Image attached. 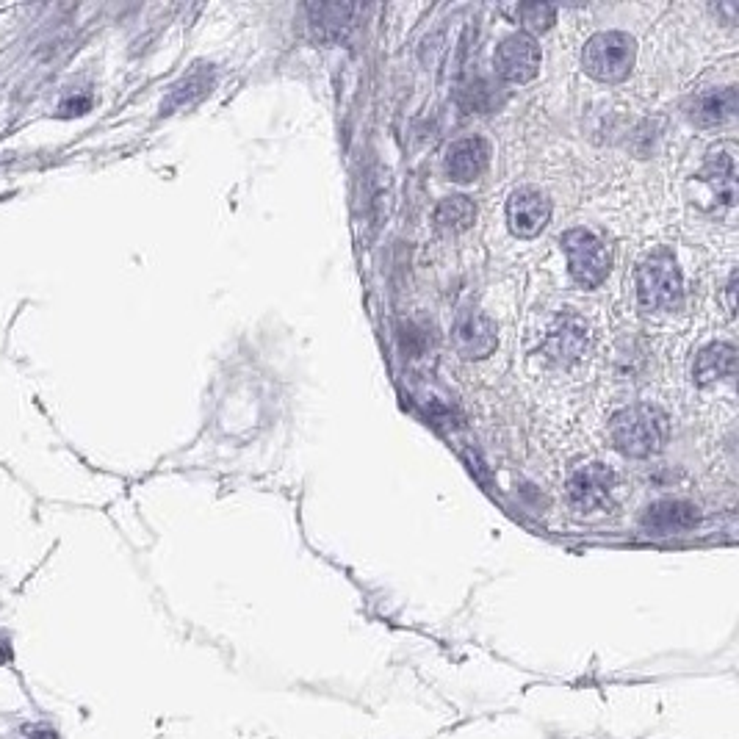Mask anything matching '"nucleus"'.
<instances>
[{"label":"nucleus","mask_w":739,"mask_h":739,"mask_svg":"<svg viewBox=\"0 0 739 739\" xmlns=\"http://www.w3.org/2000/svg\"><path fill=\"white\" fill-rule=\"evenodd\" d=\"M668 435V416L654 405L623 407L609 421V441L626 457H651V454L662 452Z\"/></svg>","instance_id":"nucleus-1"},{"label":"nucleus","mask_w":739,"mask_h":739,"mask_svg":"<svg viewBox=\"0 0 739 739\" xmlns=\"http://www.w3.org/2000/svg\"><path fill=\"white\" fill-rule=\"evenodd\" d=\"M637 59V45L629 34L623 31H601L590 36L582 53V64L590 78L601 84H618L634 67Z\"/></svg>","instance_id":"nucleus-2"},{"label":"nucleus","mask_w":739,"mask_h":739,"mask_svg":"<svg viewBox=\"0 0 739 739\" xmlns=\"http://www.w3.org/2000/svg\"><path fill=\"white\" fill-rule=\"evenodd\" d=\"M679 263L670 250H656L637 266V297L648 310H673L681 302Z\"/></svg>","instance_id":"nucleus-3"},{"label":"nucleus","mask_w":739,"mask_h":739,"mask_svg":"<svg viewBox=\"0 0 739 739\" xmlns=\"http://www.w3.org/2000/svg\"><path fill=\"white\" fill-rule=\"evenodd\" d=\"M562 250L568 255V272L582 288H598L609 275V252L604 241L585 227L562 233Z\"/></svg>","instance_id":"nucleus-4"},{"label":"nucleus","mask_w":739,"mask_h":739,"mask_svg":"<svg viewBox=\"0 0 739 739\" xmlns=\"http://www.w3.org/2000/svg\"><path fill=\"white\" fill-rule=\"evenodd\" d=\"M612 490H615V474L601 463L582 465L568 479V501L579 513H598L609 507Z\"/></svg>","instance_id":"nucleus-5"},{"label":"nucleus","mask_w":739,"mask_h":739,"mask_svg":"<svg viewBox=\"0 0 739 739\" xmlns=\"http://www.w3.org/2000/svg\"><path fill=\"white\" fill-rule=\"evenodd\" d=\"M493 67L510 84H529L540 72V45L535 42V36H507L493 56Z\"/></svg>","instance_id":"nucleus-6"},{"label":"nucleus","mask_w":739,"mask_h":739,"mask_svg":"<svg viewBox=\"0 0 739 739\" xmlns=\"http://www.w3.org/2000/svg\"><path fill=\"white\" fill-rule=\"evenodd\" d=\"M551 200L535 186H521L507 200V222L518 239H535L549 225Z\"/></svg>","instance_id":"nucleus-7"},{"label":"nucleus","mask_w":739,"mask_h":739,"mask_svg":"<svg viewBox=\"0 0 739 739\" xmlns=\"http://www.w3.org/2000/svg\"><path fill=\"white\" fill-rule=\"evenodd\" d=\"M490 161V144L482 136H468V139H457V142L446 150V172L449 178L457 183H471L477 180Z\"/></svg>","instance_id":"nucleus-8"},{"label":"nucleus","mask_w":739,"mask_h":739,"mask_svg":"<svg viewBox=\"0 0 739 739\" xmlns=\"http://www.w3.org/2000/svg\"><path fill=\"white\" fill-rule=\"evenodd\" d=\"M454 346L463 358H488L496 349V327L479 313H463L454 324Z\"/></svg>","instance_id":"nucleus-9"},{"label":"nucleus","mask_w":739,"mask_h":739,"mask_svg":"<svg viewBox=\"0 0 739 739\" xmlns=\"http://www.w3.org/2000/svg\"><path fill=\"white\" fill-rule=\"evenodd\" d=\"M734 114H737V89L734 86L712 89V92L698 97L692 106V120L704 128H715V125L734 120Z\"/></svg>","instance_id":"nucleus-10"},{"label":"nucleus","mask_w":739,"mask_h":739,"mask_svg":"<svg viewBox=\"0 0 739 739\" xmlns=\"http://www.w3.org/2000/svg\"><path fill=\"white\" fill-rule=\"evenodd\" d=\"M645 526H651L656 532H681V529H690L698 521V510L679 499H665L656 501L654 507H648L645 513Z\"/></svg>","instance_id":"nucleus-11"},{"label":"nucleus","mask_w":739,"mask_h":739,"mask_svg":"<svg viewBox=\"0 0 739 739\" xmlns=\"http://www.w3.org/2000/svg\"><path fill=\"white\" fill-rule=\"evenodd\" d=\"M737 371V349L731 344H712L695 360V380L701 385L731 380Z\"/></svg>","instance_id":"nucleus-12"},{"label":"nucleus","mask_w":739,"mask_h":739,"mask_svg":"<svg viewBox=\"0 0 739 739\" xmlns=\"http://www.w3.org/2000/svg\"><path fill=\"white\" fill-rule=\"evenodd\" d=\"M549 358L557 360V363H571V360L582 358V349H585V324L579 319H562L554 330L549 333Z\"/></svg>","instance_id":"nucleus-13"},{"label":"nucleus","mask_w":739,"mask_h":739,"mask_svg":"<svg viewBox=\"0 0 739 739\" xmlns=\"http://www.w3.org/2000/svg\"><path fill=\"white\" fill-rule=\"evenodd\" d=\"M211 81H214V70H211V67H205V64H200L197 70L189 72V75H186V78H183V81L172 89V95H169L167 103H164V114H172L175 108L191 106L194 100H200V97L208 92Z\"/></svg>","instance_id":"nucleus-14"},{"label":"nucleus","mask_w":739,"mask_h":739,"mask_svg":"<svg viewBox=\"0 0 739 739\" xmlns=\"http://www.w3.org/2000/svg\"><path fill=\"white\" fill-rule=\"evenodd\" d=\"M474 216H477V208L474 203L457 194V197H446L438 211H435V222L443 227V230H452V233H463L468 227L474 225Z\"/></svg>","instance_id":"nucleus-15"},{"label":"nucleus","mask_w":739,"mask_h":739,"mask_svg":"<svg viewBox=\"0 0 739 739\" xmlns=\"http://www.w3.org/2000/svg\"><path fill=\"white\" fill-rule=\"evenodd\" d=\"M518 14H521V20L529 31H549L551 23H554V17H557V9L549 6V3H524V6H518Z\"/></svg>","instance_id":"nucleus-16"},{"label":"nucleus","mask_w":739,"mask_h":739,"mask_svg":"<svg viewBox=\"0 0 739 739\" xmlns=\"http://www.w3.org/2000/svg\"><path fill=\"white\" fill-rule=\"evenodd\" d=\"M9 656H12L9 643H6V640H0V662H9Z\"/></svg>","instance_id":"nucleus-17"},{"label":"nucleus","mask_w":739,"mask_h":739,"mask_svg":"<svg viewBox=\"0 0 739 739\" xmlns=\"http://www.w3.org/2000/svg\"><path fill=\"white\" fill-rule=\"evenodd\" d=\"M34 734H36V739H56L53 731H39V728H34Z\"/></svg>","instance_id":"nucleus-18"}]
</instances>
